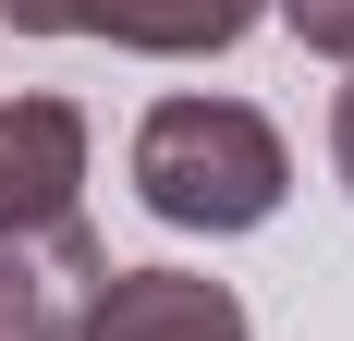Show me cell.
I'll return each mask as SVG.
<instances>
[{"label": "cell", "instance_id": "cell-1", "mask_svg": "<svg viewBox=\"0 0 354 341\" xmlns=\"http://www.w3.org/2000/svg\"><path fill=\"white\" fill-rule=\"evenodd\" d=\"M135 195L147 220H171V232H257V220H281L293 195V146L269 110L245 98H159L135 122Z\"/></svg>", "mask_w": 354, "mask_h": 341}, {"label": "cell", "instance_id": "cell-2", "mask_svg": "<svg viewBox=\"0 0 354 341\" xmlns=\"http://www.w3.org/2000/svg\"><path fill=\"white\" fill-rule=\"evenodd\" d=\"M269 0H0L12 37H110L135 61H220Z\"/></svg>", "mask_w": 354, "mask_h": 341}, {"label": "cell", "instance_id": "cell-3", "mask_svg": "<svg viewBox=\"0 0 354 341\" xmlns=\"http://www.w3.org/2000/svg\"><path fill=\"white\" fill-rule=\"evenodd\" d=\"M98 293H110V244L86 220L0 232V341H86Z\"/></svg>", "mask_w": 354, "mask_h": 341}, {"label": "cell", "instance_id": "cell-4", "mask_svg": "<svg viewBox=\"0 0 354 341\" xmlns=\"http://www.w3.org/2000/svg\"><path fill=\"white\" fill-rule=\"evenodd\" d=\"M86 110L25 86L0 98V232H49V220H86Z\"/></svg>", "mask_w": 354, "mask_h": 341}, {"label": "cell", "instance_id": "cell-5", "mask_svg": "<svg viewBox=\"0 0 354 341\" xmlns=\"http://www.w3.org/2000/svg\"><path fill=\"white\" fill-rule=\"evenodd\" d=\"M86 341H257V329H245V293H232V280H196V269H110Z\"/></svg>", "mask_w": 354, "mask_h": 341}, {"label": "cell", "instance_id": "cell-6", "mask_svg": "<svg viewBox=\"0 0 354 341\" xmlns=\"http://www.w3.org/2000/svg\"><path fill=\"white\" fill-rule=\"evenodd\" d=\"M269 12H281L318 61H354V0H269Z\"/></svg>", "mask_w": 354, "mask_h": 341}, {"label": "cell", "instance_id": "cell-7", "mask_svg": "<svg viewBox=\"0 0 354 341\" xmlns=\"http://www.w3.org/2000/svg\"><path fill=\"white\" fill-rule=\"evenodd\" d=\"M330 170H342V195H354V86L330 98Z\"/></svg>", "mask_w": 354, "mask_h": 341}]
</instances>
